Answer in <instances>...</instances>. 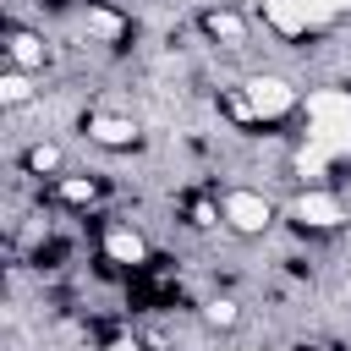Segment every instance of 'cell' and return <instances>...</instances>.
Listing matches in <instances>:
<instances>
[{
  "label": "cell",
  "instance_id": "obj_6",
  "mask_svg": "<svg viewBox=\"0 0 351 351\" xmlns=\"http://www.w3.org/2000/svg\"><path fill=\"white\" fill-rule=\"evenodd\" d=\"M88 137L104 143V148H132L137 143V121H126V115H88Z\"/></svg>",
  "mask_w": 351,
  "mask_h": 351
},
{
  "label": "cell",
  "instance_id": "obj_15",
  "mask_svg": "<svg viewBox=\"0 0 351 351\" xmlns=\"http://www.w3.org/2000/svg\"><path fill=\"white\" fill-rule=\"evenodd\" d=\"M230 351H263V346H230Z\"/></svg>",
  "mask_w": 351,
  "mask_h": 351
},
{
  "label": "cell",
  "instance_id": "obj_4",
  "mask_svg": "<svg viewBox=\"0 0 351 351\" xmlns=\"http://www.w3.org/2000/svg\"><path fill=\"white\" fill-rule=\"evenodd\" d=\"M219 219H225L230 230H241V236H258V230H269L274 208H269L263 192H252V186H230V192L219 197Z\"/></svg>",
  "mask_w": 351,
  "mask_h": 351
},
{
  "label": "cell",
  "instance_id": "obj_10",
  "mask_svg": "<svg viewBox=\"0 0 351 351\" xmlns=\"http://www.w3.org/2000/svg\"><path fill=\"white\" fill-rule=\"evenodd\" d=\"M27 99H33V77H27L22 66H5V71H0V104L16 110V104H27Z\"/></svg>",
  "mask_w": 351,
  "mask_h": 351
},
{
  "label": "cell",
  "instance_id": "obj_13",
  "mask_svg": "<svg viewBox=\"0 0 351 351\" xmlns=\"http://www.w3.org/2000/svg\"><path fill=\"white\" fill-rule=\"evenodd\" d=\"M55 165H60V148H55V143H38V148L27 154V170H55Z\"/></svg>",
  "mask_w": 351,
  "mask_h": 351
},
{
  "label": "cell",
  "instance_id": "obj_14",
  "mask_svg": "<svg viewBox=\"0 0 351 351\" xmlns=\"http://www.w3.org/2000/svg\"><path fill=\"white\" fill-rule=\"evenodd\" d=\"M203 313H208V324H230L236 318V302H208Z\"/></svg>",
  "mask_w": 351,
  "mask_h": 351
},
{
  "label": "cell",
  "instance_id": "obj_3",
  "mask_svg": "<svg viewBox=\"0 0 351 351\" xmlns=\"http://www.w3.org/2000/svg\"><path fill=\"white\" fill-rule=\"evenodd\" d=\"M241 104H247L252 121H280V115H291V110L302 104V93H296L285 77H274V71H252V77L241 82Z\"/></svg>",
  "mask_w": 351,
  "mask_h": 351
},
{
  "label": "cell",
  "instance_id": "obj_1",
  "mask_svg": "<svg viewBox=\"0 0 351 351\" xmlns=\"http://www.w3.org/2000/svg\"><path fill=\"white\" fill-rule=\"evenodd\" d=\"M351 154V88L307 93V143L296 154V176H324V165Z\"/></svg>",
  "mask_w": 351,
  "mask_h": 351
},
{
  "label": "cell",
  "instance_id": "obj_12",
  "mask_svg": "<svg viewBox=\"0 0 351 351\" xmlns=\"http://www.w3.org/2000/svg\"><path fill=\"white\" fill-rule=\"evenodd\" d=\"M60 197H66V203H93V181L66 176V181H60Z\"/></svg>",
  "mask_w": 351,
  "mask_h": 351
},
{
  "label": "cell",
  "instance_id": "obj_8",
  "mask_svg": "<svg viewBox=\"0 0 351 351\" xmlns=\"http://www.w3.org/2000/svg\"><path fill=\"white\" fill-rule=\"evenodd\" d=\"M104 252H110L115 263H143V258H148V241H143L137 230H126V225H110V230H104Z\"/></svg>",
  "mask_w": 351,
  "mask_h": 351
},
{
  "label": "cell",
  "instance_id": "obj_9",
  "mask_svg": "<svg viewBox=\"0 0 351 351\" xmlns=\"http://www.w3.org/2000/svg\"><path fill=\"white\" fill-rule=\"evenodd\" d=\"M203 27H208V38H219V44H241V38H247V22H241L236 11H208Z\"/></svg>",
  "mask_w": 351,
  "mask_h": 351
},
{
  "label": "cell",
  "instance_id": "obj_11",
  "mask_svg": "<svg viewBox=\"0 0 351 351\" xmlns=\"http://www.w3.org/2000/svg\"><path fill=\"white\" fill-rule=\"evenodd\" d=\"M82 27H88V33H93V38H104V44H110V38H121V33H126V22H121V16H115V11H104V5H88V16H82Z\"/></svg>",
  "mask_w": 351,
  "mask_h": 351
},
{
  "label": "cell",
  "instance_id": "obj_5",
  "mask_svg": "<svg viewBox=\"0 0 351 351\" xmlns=\"http://www.w3.org/2000/svg\"><path fill=\"white\" fill-rule=\"evenodd\" d=\"M302 225H313V230H335L340 219H346V208H340V197L335 192H324V186H307L302 197H296V208H291Z\"/></svg>",
  "mask_w": 351,
  "mask_h": 351
},
{
  "label": "cell",
  "instance_id": "obj_2",
  "mask_svg": "<svg viewBox=\"0 0 351 351\" xmlns=\"http://www.w3.org/2000/svg\"><path fill=\"white\" fill-rule=\"evenodd\" d=\"M346 11H351V0H263V22H269L274 33H285V38L318 33V27H329L335 16H346Z\"/></svg>",
  "mask_w": 351,
  "mask_h": 351
},
{
  "label": "cell",
  "instance_id": "obj_7",
  "mask_svg": "<svg viewBox=\"0 0 351 351\" xmlns=\"http://www.w3.org/2000/svg\"><path fill=\"white\" fill-rule=\"evenodd\" d=\"M5 55H11V66H22V71H38V66L49 60L44 38H38V33H22V27H11V38H5Z\"/></svg>",
  "mask_w": 351,
  "mask_h": 351
}]
</instances>
